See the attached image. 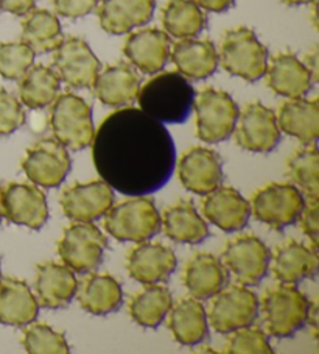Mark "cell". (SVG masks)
Masks as SVG:
<instances>
[{"label": "cell", "mask_w": 319, "mask_h": 354, "mask_svg": "<svg viewBox=\"0 0 319 354\" xmlns=\"http://www.w3.org/2000/svg\"><path fill=\"white\" fill-rule=\"evenodd\" d=\"M90 145L100 178L128 197L156 192L173 175V138L140 108L125 106L109 114Z\"/></svg>", "instance_id": "obj_1"}, {"label": "cell", "mask_w": 319, "mask_h": 354, "mask_svg": "<svg viewBox=\"0 0 319 354\" xmlns=\"http://www.w3.org/2000/svg\"><path fill=\"white\" fill-rule=\"evenodd\" d=\"M195 89L180 72H157L140 86V109L161 124H184L193 109Z\"/></svg>", "instance_id": "obj_2"}, {"label": "cell", "mask_w": 319, "mask_h": 354, "mask_svg": "<svg viewBox=\"0 0 319 354\" xmlns=\"http://www.w3.org/2000/svg\"><path fill=\"white\" fill-rule=\"evenodd\" d=\"M162 227L155 201L139 195L113 205L104 214V230L120 242L142 243L159 234Z\"/></svg>", "instance_id": "obj_3"}, {"label": "cell", "mask_w": 319, "mask_h": 354, "mask_svg": "<svg viewBox=\"0 0 319 354\" xmlns=\"http://www.w3.org/2000/svg\"><path fill=\"white\" fill-rule=\"evenodd\" d=\"M218 63L228 74L254 83L265 77L268 50L253 30L237 27L224 33L220 46Z\"/></svg>", "instance_id": "obj_4"}, {"label": "cell", "mask_w": 319, "mask_h": 354, "mask_svg": "<svg viewBox=\"0 0 319 354\" xmlns=\"http://www.w3.org/2000/svg\"><path fill=\"white\" fill-rule=\"evenodd\" d=\"M268 334L273 337H291L310 320L311 304L296 286L280 283L269 289L262 301Z\"/></svg>", "instance_id": "obj_5"}, {"label": "cell", "mask_w": 319, "mask_h": 354, "mask_svg": "<svg viewBox=\"0 0 319 354\" xmlns=\"http://www.w3.org/2000/svg\"><path fill=\"white\" fill-rule=\"evenodd\" d=\"M50 125L55 139L73 151L88 149L95 134L90 105L70 93L58 95L52 103Z\"/></svg>", "instance_id": "obj_6"}, {"label": "cell", "mask_w": 319, "mask_h": 354, "mask_svg": "<svg viewBox=\"0 0 319 354\" xmlns=\"http://www.w3.org/2000/svg\"><path fill=\"white\" fill-rule=\"evenodd\" d=\"M196 136L207 144H218L232 136L240 114L234 99L222 89L204 88L195 95Z\"/></svg>", "instance_id": "obj_7"}, {"label": "cell", "mask_w": 319, "mask_h": 354, "mask_svg": "<svg viewBox=\"0 0 319 354\" xmlns=\"http://www.w3.org/2000/svg\"><path fill=\"white\" fill-rule=\"evenodd\" d=\"M108 239L92 222H75L67 227L58 243L59 258L70 270L89 274L100 267Z\"/></svg>", "instance_id": "obj_8"}, {"label": "cell", "mask_w": 319, "mask_h": 354, "mask_svg": "<svg viewBox=\"0 0 319 354\" xmlns=\"http://www.w3.org/2000/svg\"><path fill=\"white\" fill-rule=\"evenodd\" d=\"M249 205L257 221L280 231L299 221L305 197L298 186L290 183H271L257 191Z\"/></svg>", "instance_id": "obj_9"}, {"label": "cell", "mask_w": 319, "mask_h": 354, "mask_svg": "<svg viewBox=\"0 0 319 354\" xmlns=\"http://www.w3.org/2000/svg\"><path fill=\"white\" fill-rule=\"evenodd\" d=\"M271 252L259 237L243 234L226 245L222 262L238 284L253 288L268 274Z\"/></svg>", "instance_id": "obj_10"}, {"label": "cell", "mask_w": 319, "mask_h": 354, "mask_svg": "<svg viewBox=\"0 0 319 354\" xmlns=\"http://www.w3.org/2000/svg\"><path fill=\"white\" fill-rule=\"evenodd\" d=\"M260 303L253 290L244 286H231L218 292L209 309V322L220 334H229L253 326L259 317Z\"/></svg>", "instance_id": "obj_11"}, {"label": "cell", "mask_w": 319, "mask_h": 354, "mask_svg": "<svg viewBox=\"0 0 319 354\" xmlns=\"http://www.w3.org/2000/svg\"><path fill=\"white\" fill-rule=\"evenodd\" d=\"M53 71L69 88L89 89L102 71V63L88 42L70 36L53 50Z\"/></svg>", "instance_id": "obj_12"}, {"label": "cell", "mask_w": 319, "mask_h": 354, "mask_svg": "<svg viewBox=\"0 0 319 354\" xmlns=\"http://www.w3.org/2000/svg\"><path fill=\"white\" fill-rule=\"evenodd\" d=\"M237 144L243 150L254 153H268L280 142V130L278 118L273 109L253 102L238 114L235 130Z\"/></svg>", "instance_id": "obj_13"}, {"label": "cell", "mask_w": 319, "mask_h": 354, "mask_svg": "<svg viewBox=\"0 0 319 354\" xmlns=\"http://www.w3.org/2000/svg\"><path fill=\"white\" fill-rule=\"evenodd\" d=\"M69 151L57 139H41L27 150L22 169L33 185L57 187L70 172Z\"/></svg>", "instance_id": "obj_14"}, {"label": "cell", "mask_w": 319, "mask_h": 354, "mask_svg": "<svg viewBox=\"0 0 319 354\" xmlns=\"http://www.w3.org/2000/svg\"><path fill=\"white\" fill-rule=\"evenodd\" d=\"M114 189L106 181L75 183L61 195V207L72 222H95L114 205Z\"/></svg>", "instance_id": "obj_15"}, {"label": "cell", "mask_w": 319, "mask_h": 354, "mask_svg": "<svg viewBox=\"0 0 319 354\" xmlns=\"http://www.w3.org/2000/svg\"><path fill=\"white\" fill-rule=\"evenodd\" d=\"M170 36L159 28H144L128 36L124 53L142 74L155 75L167 66L171 52Z\"/></svg>", "instance_id": "obj_16"}, {"label": "cell", "mask_w": 319, "mask_h": 354, "mask_svg": "<svg viewBox=\"0 0 319 354\" xmlns=\"http://www.w3.org/2000/svg\"><path fill=\"white\" fill-rule=\"evenodd\" d=\"M3 214L16 225L41 230L48 218L46 194L36 185L10 183L3 191Z\"/></svg>", "instance_id": "obj_17"}, {"label": "cell", "mask_w": 319, "mask_h": 354, "mask_svg": "<svg viewBox=\"0 0 319 354\" xmlns=\"http://www.w3.org/2000/svg\"><path fill=\"white\" fill-rule=\"evenodd\" d=\"M177 172L187 191L196 195H206L222 185V158L212 149L193 147L182 155Z\"/></svg>", "instance_id": "obj_18"}, {"label": "cell", "mask_w": 319, "mask_h": 354, "mask_svg": "<svg viewBox=\"0 0 319 354\" xmlns=\"http://www.w3.org/2000/svg\"><path fill=\"white\" fill-rule=\"evenodd\" d=\"M202 214L224 233H235L248 225L251 217L249 201L234 187L218 186L206 194Z\"/></svg>", "instance_id": "obj_19"}, {"label": "cell", "mask_w": 319, "mask_h": 354, "mask_svg": "<svg viewBox=\"0 0 319 354\" xmlns=\"http://www.w3.org/2000/svg\"><path fill=\"white\" fill-rule=\"evenodd\" d=\"M177 259L173 250L162 243L142 242L128 254L126 268L133 279L140 284L167 283L176 270Z\"/></svg>", "instance_id": "obj_20"}, {"label": "cell", "mask_w": 319, "mask_h": 354, "mask_svg": "<svg viewBox=\"0 0 319 354\" xmlns=\"http://www.w3.org/2000/svg\"><path fill=\"white\" fill-rule=\"evenodd\" d=\"M267 84L274 94L287 99H300L313 88V77L307 66L293 53H279L269 61L267 72Z\"/></svg>", "instance_id": "obj_21"}, {"label": "cell", "mask_w": 319, "mask_h": 354, "mask_svg": "<svg viewBox=\"0 0 319 354\" xmlns=\"http://www.w3.org/2000/svg\"><path fill=\"white\" fill-rule=\"evenodd\" d=\"M36 297L41 306L47 309H63L69 306L77 295L78 281L73 270L64 264L47 261L36 267Z\"/></svg>", "instance_id": "obj_22"}, {"label": "cell", "mask_w": 319, "mask_h": 354, "mask_svg": "<svg viewBox=\"0 0 319 354\" xmlns=\"http://www.w3.org/2000/svg\"><path fill=\"white\" fill-rule=\"evenodd\" d=\"M171 63L187 80H206L218 69V52L212 41L187 38L171 44Z\"/></svg>", "instance_id": "obj_23"}, {"label": "cell", "mask_w": 319, "mask_h": 354, "mask_svg": "<svg viewBox=\"0 0 319 354\" xmlns=\"http://www.w3.org/2000/svg\"><path fill=\"white\" fill-rule=\"evenodd\" d=\"M140 86L142 84L136 69L128 63H117L98 72L92 89L103 105L122 108L137 99Z\"/></svg>", "instance_id": "obj_24"}, {"label": "cell", "mask_w": 319, "mask_h": 354, "mask_svg": "<svg viewBox=\"0 0 319 354\" xmlns=\"http://www.w3.org/2000/svg\"><path fill=\"white\" fill-rule=\"evenodd\" d=\"M98 19L109 35H126L146 26L155 15V0H100Z\"/></svg>", "instance_id": "obj_25"}, {"label": "cell", "mask_w": 319, "mask_h": 354, "mask_svg": "<svg viewBox=\"0 0 319 354\" xmlns=\"http://www.w3.org/2000/svg\"><path fill=\"white\" fill-rule=\"evenodd\" d=\"M229 281L222 259L211 253H198L187 262L184 270V286L190 297L196 300H209L222 292Z\"/></svg>", "instance_id": "obj_26"}, {"label": "cell", "mask_w": 319, "mask_h": 354, "mask_svg": "<svg viewBox=\"0 0 319 354\" xmlns=\"http://www.w3.org/2000/svg\"><path fill=\"white\" fill-rule=\"evenodd\" d=\"M269 264L279 283L296 286L300 281L316 277L318 253L316 248L291 241L278 248Z\"/></svg>", "instance_id": "obj_27"}, {"label": "cell", "mask_w": 319, "mask_h": 354, "mask_svg": "<svg viewBox=\"0 0 319 354\" xmlns=\"http://www.w3.org/2000/svg\"><path fill=\"white\" fill-rule=\"evenodd\" d=\"M39 314V303L32 289L22 279L0 281V323L8 326H26Z\"/></svg>", "instance_id": "obj_28"}, {"label": "cell", "mask_w": 319, "mask_h": 354, "mask_svg": "<svg viewBox=\"0 0 319 354\" xmlns=\"http://www.w3.org/2000/svg\"><path fill=\"white\" fill-rule=\"evenodd\" d=\"M276 118L280 131L299 139L305 145L316 144L319 136L318 99L307 100L300 97V99L287 100L279 106Z\"/></svg>", "instance_id": "obj_29"}, {"label": "cell", "mask_w": 319, "mask_h": 354, "mask_svg": "<svg viewBox=\"0 0 319 354\" xmlns=\"http://www.w3.org/2000/svg\"><path fill=\"white\" fill-rule=\"evenodd\" d=\"M168 328L175 340L184 346L200 345L209 337L206 309L196 298H184L171 306Z\"/></svg>", "instance_id": "obj_30"}, {"label": "cell", "mask_w": 319, "mask_h": 354, "mask_svg": "<svg viewBox=\"0 0 319 354\" xmlns=\"http://www.w3.org/2000/svg\"><path fill=\"white\" fill-rule=\"evenodd\" d=\"M164 231L177 243L198 245L209 237V227L190 201H180L165 209L162 216Z\"/></svg>", "instance_id": "obj_31"}, {"label": "cell", "mask_w": 319, "mask_h": 354, "mask_svg": "<svg viewBox=\"0 0 319 354\" xmlns=\"http://www.w3.org/2000/svg\"><path fill=\"white\" fill-rule=\"evenodd\" d=\"M79 306L94 315L115 313L124 303V290L111 274H90L84 279L78 294Z\"/></svg>", "instance_id": "obj_32"}, {"label": "cell", "mask_w": 319, "mask_h": 354, "mask_svg": "<svg viewBox=\"0 0 319 354\" xmlns=\"http://www.w3.org/2000/svg\"><path fill=\"white\" fill-rule=\"evenodd\" d=\"M19 80L21 102L30 109L50 106L61 89L58 74L53 71V67L44 64L32 66Z\"/></svg>", "instance_id": "obj_33"}, {"label": "cell", "mask_w": 319, "mask_h": 354, "mask_svg": "<svg viewBox=\"0 0 319 354\" xmlns=\"http://www.w3.org/2000/svg\"><path fill=\"white\" fill-rule=\"evenodd\" d=\"M59 19L48 10H32L22 22V42L35 53L42 55L57 50L63 42Z\"/></svg>", "instance_id": "obj_34"}, {"label": "cell", "mask_w": 319, "mask_h": 354, "mask_svg": "<svg viewBox=\"0 0 319 354\" xmlns=\"http://www.w3.org/2000/svg\"><path fill=\"white\" fill-rule=\"evenodd\" d=\"M164 32L171 38H196L207 26V17L193 0H168L162 10Z\"/></svg>", "instance_id": "obj_35"}, {"label": "cell", "mask_w": 319, "mask_h": 354, "mask_svg": "<svg viewBox=\"0 0 319 354\" xmlns=\"http://www.w3.org/2000/svg\"><path fill=\"white\" fill-rule=\"evenodd\" d=\"M171 306H173V301H171V294L167 288L148 284L144 290L133 297L130 314L137 325L144 328H157L165 320Z\"/></svg>", "instance_id": "obj_36"}, {"label": "cell", "mask_w": 319, "mask_h": 354, "mask_svg": "<svg viewBox=\"0 0 319 354\" xmlns=\"http://www.w3.org/2000/svg\"><path fill=\"white\" fill-rule=\"evenodd\" d=\"M288 175L304 197H319V155L316 144L305 145L288 161Z\"/></svg>", "instance_id": "obj_37"}, {"label": "cell", "mask_w": 319, "mask_h": 354, "mask_svg": "<svg viewBox=\"0 0 319 354\" xmlns=\"http://www.w3.org/2000/svg\"><path fill=\"white\" fill-rule=\"evenodd\" d=\"M23 348L30 354H69L70 348L63 333L55 331L44 323H33L26 331L22 339Z\"/></svg>", "instance_id": "obj_38"}, {"label": "cell", "mask_w": 319, "mask_h": 354, "mask_svg": "<svg viewBox=\"0 0 319 354\" xmlns=\"http://www.w3.org/2000/svg\"><path fill=\"white\" fill-rule=\"evenodd\" d=\"M36 53L26 42L0 44V75L7 80H19L33 66Z\"/></svg>", "instance_id": "obj_39"}, {"label": "cell", "mask_w": 319, "mask_h": 354, "mask_svg": "<svg viewBox=\"0 0 319 354\" xmlns=\"http://www.w3.org/2000/svg\"><path fill=\"white\" fill-rule=\"evenodd\" d=\"M224 351L228 354H271L274 350L262 329L244 326L232 331Z\"/></svg>", "instance_id": "obj_40"}, {"label": "cell", "mask_w": 319, "mask_h": 354, "mask_svg": "<svg viewBox=\"0 0 319 354\" xmlns=\"http://www.w3.org/2000/svg\"><path fill=\"white\" fill-rule=\"evenodd\" d=\"M26 111L16 95L0 88V136H10L26 124Z\"/></svg>", "instance_id": "obj_41"}, {"label": "cell", "mask_w": 319, "mask_h": 354, "mask_svg": "<svg viewBox=\"0 0 319 354\" xmlns=\"http://www.w3.org/2000/svg\"><path fill=\"white\" fill-rule=\"evenodd\" d=\"M300 228L309 236L311 247L318 248L319 233V197H307L304 209L300 212Z\"/></svg>", "instance_id": "obj_42"}, {"label": "cell", "mask_w": 319, "mask_h": 354, "mask_svg": "<svg viewBox=\"0 0 319 354\" xmlns=\"http://www.w3.org/2000/svg\"><path fill=\"white\" fill-rule=\"evenodd\" d=\"M100 0H53L55 11L63 17L78 19L97 10Z\"/></svg>", "instance_id": "obj_43"}, {"label": "cell", "mask_w": 319, "mask_h": 354, "mask_svg": "<svg viewBox=\"0 0 319 354\" xmlns=\"http://www.w3.org/2000/svg\"><path fill=\"white\" fill-rule=\"evenodd\" d=\"M36 0H0V10L14 16H26L35 8Z\"/></svg>", "instance_id": "obj_44"}, {"label": "cell", "mask_w": 319, "mask_h": 354, "mask_svg": "<svg viewBox=\"0 0 319 354\" xmlns=\"http://www.w3.org/2000/svg\"><path fill=\"white\" fill-rule=\"evenodd\" d=\"M201 10H207L211 13H224L228 11L235 0H193Z\"/></svg>", "instance_id": "obj_45"}, {"label": "cell", "mask_w": 319, "mask_h": 354, "mask_svg": "<svg viewBox=\"0 0 319 354\" xmlns=\"http://www.w3.org/2000/svg\"><path fill=\"white\" fill-rule=\"evenodd\" d=\"M307 69L310 71V74L313 77V80H318V50L316 48H313V50L307 55L305 57V63Z\"/></svg>", "instance_id": "obj_46"}, {"label": "cell", "mask_w": 319, "mask_h": 354, "mask_svg": "<svg viewBox=\"0 0 319 354\" xmlns=\"http://www.w3.org/2000/svg\"><path fill=\"white\" fill-rule=\"evenodd\" d=\"M282 3L287 5V7H299V5H307L311 3L313 0H280Z\"/></svg>", "instance_id": "obj_47"}, {"label": "cell", "mask_w": 319, "mask_h": 354, "mask_svg": "<svg viewBox=\"0 0 319 354\" xmlns=\"http://www.w3.org/2000/svg\"><path fill=\"white\" fill-rule=\"evenodd\" d=\"M5 217L3 214V189L0 186V222H2V218Z\"/></svg>", "instance_id": "obj_48"}, {"label": "cell", "mask_w": 319, "mask_h": 354, "mask_svg": "<svg viewBox=\"0 0 319 354\" xmlns=\"http://www.w3.org/2000/svg\"><path fill=\"white\" fill-rule=\"evenodd\" d=\"M0 281H2V270H0Z\"/></svg>", "instance_id": "obj_49"}]
</instances>
